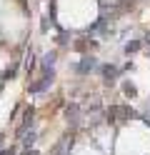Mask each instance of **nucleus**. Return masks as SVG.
<instances>
[{
  "label": "nucleus",
  "mask_w": 150,
  "mask_h": 155,
  "mask_svg": "<svg viewBox=\"0 0 150 155\" xmlns=\"http://www.w3.org/2000/svg\"><path fill=\"white\" fill-rule=\"evenodd\" d=\"M138 48H140V43H128V48H125V50H128V53H135Z\"/></svg>",
  "instance_id": "1"
},
{
  "label": "nucleus",
  "mask_w": 150,
  "mask_h": 155,
  "mask_svg": "<svg viewBox=\"0 0 150 155\" xmlns=\"http://www.w3.org/2000/svg\"><path fill=\"white\" fill-rule=\"evenodd\" d=\"M145 43H148V45H150V33H148V38H145Z\"/></svg>",
  "instance_id": "2"
}]
</instances>
